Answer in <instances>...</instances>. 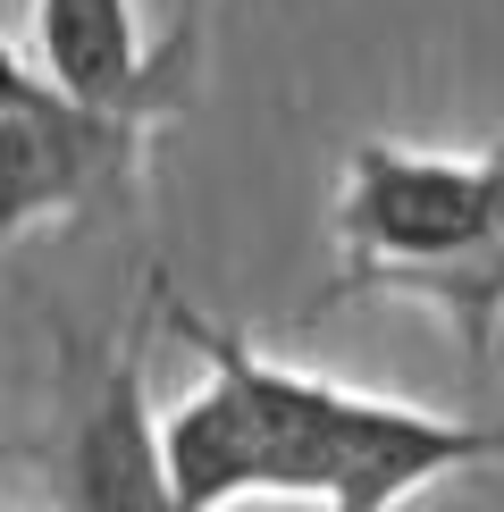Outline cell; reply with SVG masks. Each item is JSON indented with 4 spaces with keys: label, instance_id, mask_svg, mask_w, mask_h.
Instances as JSON below:
<instances>
[{
    "label": "cell",
    "instance_id": "obj_1",
    "mask_svg": "<svg viewBox=\"0 0 504 512\" xmlns=\"http://www.w3.org/2000/svg\"><path fill=\"white\" fill-rule=\"evenodd\" d=\"M143 303L202 361V387L160 412L168 479H177L185 512H227L244 496L395 512L437 479L504 462V420H446V412H420V403L362 395L320 370L269 361L244 328L210 319L168 269H152Z\"/></svg>",
    "mask_w": 504,
    "mask_h": 512
},
{
    "label": "cell",
    "instance_id": "obj_2",
    "mask_svg": "<svg viewBox=\"0 0 504 512\" xmlns=\"http://www.w3.org/2000/svg\"><path fill=\"white\" fill-rule=\"evenodd\" d=\"M143 328L152 319L93 336L76 319H51V429L34 445L51 512H185L143 387Z\"/></svg>",
    "mask_w": 504,
    "mask_h": 512
},
{
    "label": "cell",
    "instance_id": "obj_3",
    "mask_svg": "<svg viewBox=\"0 0 504 512\" xmlns=\"http://www.w3.org/2000/svg\"><path fill=\"white\" fill-rule=\"evenodd\" d=\"M185 93H194V76L143 84L126 101H84L34 76L17 101H0V244L26 227L118 210L135 194L152 143L168 135V118L185 110Z\"/></svg>",
    "mask_w": 504,
    "mask_h": 512
},
{
    "label": "cell",
    "instance_id": "obj_4",
    "mask_svg": "<svg viewBox=\"0 0 504 512\" xmlns=\"http://www.w3.org/2000/svg\"><path fill=\"white\" fill-rule=\"evenodd\" d=\"M496 185V152H437V143H353L328 202L336 277L311 294V311H345L362 294H387L395 277L446 261L479 227Z\"/></svg>",
    "mask_w": 504,
    "mask_h": 512
},
{
    "label": "cell",
    "instance_id": "obj_5",
    "mask_svg": "<svg viewBox=\"0 0 504 512\" xmlns=\"http://www.w3.org/2000/svg\"><path fill=\"white\" fill-rule=\"evenodd\" d=\"M34 76L84 101H126L143 84L194 76L202 59V9H185L160 42H143L135 0H34Z\"/></svg>",
    "mask_w": 504,
    "mask_h": 512
},
{
    "label": "cell",
    "instance_id": "obj_6",
    "mask_svg": "<svg viewBox=\"0 0 504 512\" xmlns=\"http://www.w3.org/2000/svg\"><path fill=\"white\" fill-rule=\"evenodd\" d=\"M488 152H496V185H488L479 227L446 252V261H429V269H412V277L387 286V294L429 303L446 319L471 370H496V353H504V143H488Z\"/></svg>",
    "mask_w": 504,
    "mask_h": 512
},
{
    "label": "cell",
    "instance_id": "obj_7",
    "mask_svg": "<svg viewBox=\"0 0 504 512\" xmlns=\"http://www.w3.org/2000/svg\"><path fill=\"white\" fill-rule=\"evenodd\" d=\"M26 84H34V59L17 51L9 34H0V101H17V93H26Z\"/></svg>",
    "mask_w": 504,
    "mask_h": 512
},
{
    "label": "cell",
    "instance_id": "obj_8",
    "mask_svg": "<svg viewBox=\"0 0 504 512\" xmlns=\"http://www.w3.org/2000/svg\"><path fill=\"white\" fill-rule=\"evenodd\" d=\"M0 512H9V504H0Z\"/></svg>",
    "mask_w": 504,
    "mask_h": 512
}]
</instances>
